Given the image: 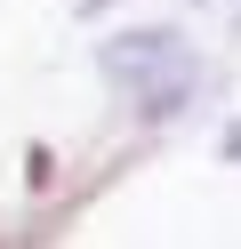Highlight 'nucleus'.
<instances>
[{
    "label": "nucleus",
    "mask_w": 241,
    "mask_h": 249,
    "mask_svg": "<svg viewBox=\"0 0 241 249\" xmlns=\"http://www.w3.org/2000/svg\"><path fill=\"white\" fill-rule=\"evenodd\" d=\"M185 33H161V24H145V33H112L105 49H96V65H105V81L121 89V97H137V89H153L161 72L185 65Z\"/></svg>",
    "instance_id": "f257e3e1"
},
{
    "label": "nucleus",
    "mask_w": 241,
    "mask_h": 249,
    "mask_svg": "<svg viewBox=\"0 0 241 249\" xmlns=\"http://www.w3.org/2000/svg\"><path fill=\"white\" fill-rule=\"evenodd\" d=\"M193 105H201V56H185V65L161 72L153 89H137V113L153 121V129H161V121H177V113H193Z\"/></svg>",
    "instance_id": "f03ea898"
},
{
    "label": "nucleus",
    "mask_w": 241,
    "mask_h": 249,
    "mask_svg": "<svg viewBox=\"0 0 241 249\" xmlns=\"http://www.w3.org/2000/svg\"><path fill=\"white\" fill-rule=\"evenodd\" d=\"M217 153H225V161H241V121H225V137H217Z\"/></svg>",
    "instance_id": "7ed1b4c3"
},
{
    "label": "nucleus",
    "mask_w": 241,
    "mask_h": 249,
    "mask_svg": "<svg viewBox=\"0 0 241 249\" xmlns=\"http://www.w3.org/2000/svg\"><path fill=\"white\" fill-rule=\"evenodd\" d=\"M80 8H89V17H96V8H112V0H80Z\"/></svg>",
    "instance_id": "20e7f679"
}]
</instances>
